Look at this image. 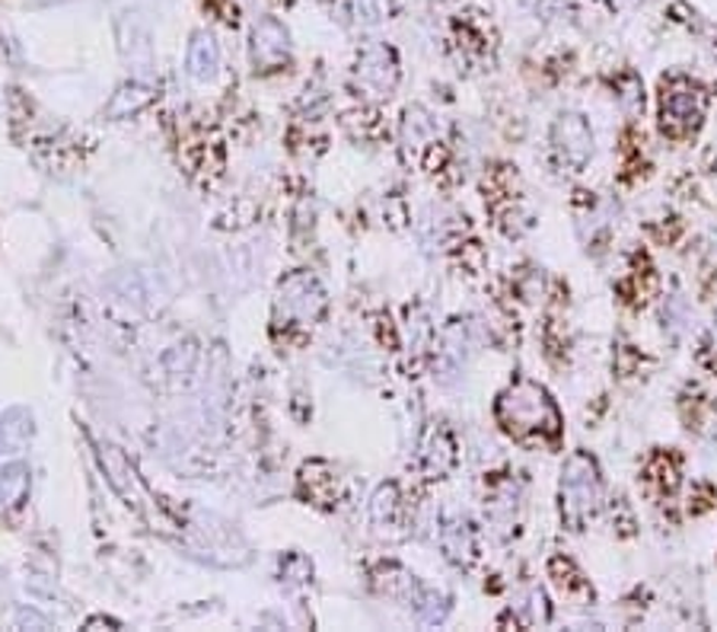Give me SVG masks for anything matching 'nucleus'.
Returning a JSON list of instances; mask_svg holds the SVG:
<instances>
[{
	"mask_svg": "<svg viewBox=\"0 0 717 632\" xmlns=\"http://www.w3.org/2000/svg\"><path fill=\"white\" fill-rule=\"evenodd\" d=\"M494 419L501 432L523 447H558L564 434L552 393L529 377H517L507 390H501L494 402Z\"/></svg>",
	"mask_w": 717,
	"mask_h": 632,
	"instance_id": "nucleus-1",
	"label": "nucleus"
},
{
	"mask_svg": "<svg viewBox=\"0 0 717 632\" xmlns=\"http://www.w3.org/2000/svg\"><path fill=\"white\" fill-rule=\"evenodd\" d=\"M30 496V466L10 464L0 469V511H13L23 508V501Z\"/></svg>",
	"mask_w": 717,
	"mask_h": 632,
	"instance_id": "nucleus-19",
	"label": "nucleus"
},
{
	"mask_svg": "<svg viewBox=\"0 0 717 632\" xmlns=\"http://www.w3.org/2000/svg\"><path fill=\"white\" fill-rule=\"evenodd\" d=\"M715 320H717V317H715Z\"/></svg>",
	"mask_w": 717,
	"mask_h": 632,
	"instance_id": "nucleus-28",
	"label": "nucleus"
},
{
	"mask_svg": "<svg viewBox=\"0 0 717 632\" xmlns=\"http://www.w3.org/2000/svg\"><path fill=\"white\" fill-rule=\"evenodd\" d=\"M549 578L558 585V591L571 600H593V588L584 578V572L574 566L568 556H552L549 559Z\"/></svg>",
	"mask_w": 717,
	"mask_h": 632,
	"instance_id": "nucleus-18",
	"label": "nucleus"
},
{
	"mask_svg": "<svg viewBox=\"0 0 717 632\" xmlns=\"http://www.w3.org/2000/svg\"><path fill=\"white\" fill-rule=\"evenodd\" d=\"M593 129L581 112H561L552 122V157L564 173H584L593 160Z\"/></svg>",
	"mask_w": 717,
	"mask_h": 632,
	"instance_id": "nucleus-4",
	"label": "nucleus"
},
{
	"mask_svg": "<svg viewBox=\"0 0 717 632\" xmlns=\"http://www.w3.org/2000/svg\"><path fill=\"white\" fill-rule=\"evenodd\" d=\"M399 84V55L386 42H367L358 52L355 87L370 100H386Z\"/></svg>",
	"mask_w": 717,
	"mask_h": 632,
	"instance_id": "nucleus-5",
	"label": "nucleus"
},
{
	"mask_svg": "<svg viewBox=\"0 0 717 632\" xmlns=\"http://www.w3.org/2000/svg\"><path fill=\"white\" fill-rule=\"evenodd\" d=\"M619 298L628 303V307H635V310H641V307H648L653 298H657V291H660V275H657V268L651 266V259L645 256V253H635L631 256V266L625 271V278L619 281Z\"/></svg>",
	"mask_w": 717,
	"mask_h": 632,
	"instance_id": "nucleus-11",
	"label": "nucleus"
},
{
	"mask_svg": "<svg viewBox=\"0 0 717 632\" xmlns=\"http://www.w3.org/2000/svg\"><path fill=\"white\" fill-rule=\"evenodd\" d=\"M712 90L688 77V74H666L657 93V129L666 141H692L702 132L708 115Z\"/></svg>",
	"mask_w": 717,
	"mask_h": 632,
	"instance_id": "nucleus-3",
	"label": "nucleus"
},
{
	"mask_svg": "<svg viewBox=\"0 0 717 632\" xmlns=\"http://www.w3.org/2000/svg\"><path fill=\"white\" fill-rule=\"evenodd\" d=\"M119 38H122V55L134 70V80H147L150 77V67H154V45H150V35L147 30L134 20L125 16L119 23Z\"/></svg>",
	"mask_w": 717,
	"mask_h": 632,
	"instance_id": "nucleus-13",
	"label": "nucleus"
},
{
	"mask_svg": "<svg viewBox=\"0 0 717 632\" xmlns=\"http://www.w3.org/2000/svg\"><path fill=\"white\" fill-rule=\"evenodd\" d=\"M603 476L600 464L587 451H574L564 466H561V479H558V518L571 533H584L590 521H596V514L603 511Z\"/></svg>",
	"mask_w": 717,
	"mask_h": 632,
	"instance_id": "nucleus-2",
	"label": "nucleus"
},
{
	"mask_svg": "<svg viewBox=\"0 0 717 632\" xmlns=\"http://www.w3.org/2000/svg\"><path fill=\"white\" fill-rule=\"evenodd\" d=\"M33 415L26 409H10L0 415V454H23L33 441Z\"/></svg>",
	"mask_w": 717,
	"mask_h": 632,
	"instance_id": "nucleus-16",
	"label": "nucleus"
},
{
	"mask_svg": "<svg viewBox=\"0 0 717 632\" xmlns=\"http://www.w3.org/2000/svg\"><path fill=\"white\" fill-rule=\"evenodd\" d=\"M440 550L444 556L459 568H472L475 559H479V540H475V531L466 518H457V514H447L444 524H440Z\"/></svg>",
	"mask_w": 717,
	"mask_h": 632,
	"instance_id": "nucleus-12",
	"label": "nucleus"
},
{
	"mask_svg": "<svg viewBox=\"0 0 717 632\" xmlns=\"http://www.w3.org/2000/svg\"><path fill=\"white\" fill-rule=\"evenodd\" d=\"M645 144V141H641ZM641 144L635 141V132L625 134V144H621V182H635L638 179V173L645 169L641 164Z\"/></svg>",
	"mask_w": 717,
	"mask_h": 632,
	"instance_id": "nucleus-21",
	"label": "nucleus"
},
{
	"mask_svg": "<svg viewBox=\"0 0 717 632\" xmlns=\"http://www.w3.org/2000/svg\"><path fill=\"white\" fill-rule=\"evenodd\" d=\"M596 3H606V7H619L621 0H596Z\"/></svg>",
	"mask_w": 717,
	"mask_h": 632,
	"instance_id": "nucleus-26",
	"label": "nucleus"
},
{
	"mask_svg": "<svg viewBox=\"0 0 717 632\" xmlns=\"http://www.w3.org/2000/svg\"><path fill=\"white\" fill-rule=\"evenodd\" d=\"M253 65L256 70H278L291 62V35L278 20H259L253 26Z\"/></svg>",
	"mask_w": 717,
	"mask_h": 632,
	"instance_id": "nucleus-8",
	"label": "nucleus"
},
{
	"mask_svg": "<svg viewBox=\"0 0 717 632\" xmlns=\"http://www.w3.org/2000/svg\"><path fill=\"white\" fill-rule=\"evenodd\" d=\"M402 141L408 151H437L440 134H437V119L424 112L422 106L405 109L402 115Z\"/></svg>",
	"mask_w": 717,
	"mask_h": 632,
	"instance_id": "nucleus-14",
	"label": "nucleus"
},
{
	"mask_svg": "<svg viewBox=\"0 0 717 632\" xmlns=\"http://www.w3.org/2000/svg\"><path fill=\"white\" fill-rule=\"evenodd\" d=\"M683 483V457L670 447H653L651 457L641 466V489L653 501H666L676 496Z\"/></svg>",
	"mask_w": 717,
	"mask_h": 632,
	"instance_id": "nucleus-7",
	"label": "nucleus"
},
{
	"mask_svg": "<svg viewBox=\"0 0 717 632\" xmlns=\"http://www.w3.org/2000/svg\"><path fill=\"white\" fill-rule=\"evenodd\" d=\"M392 3L390 0H355V13H358L360 23H380V20H390Z\"/></svg>",
	"mask_w": 717,
	"mask_h": 632,
	"instance_id": "nucleus-22",
	"label": "nucleus"
},
{
	"mask_svg": "<svg viewBox=\"0 0 717 632\" xmlns=\"http://www.w3.org/2000/svg\"><path fill=\"white\" fill-rule=\"evenodd\" d=\"M217 67H221V48H217L214 35H192V42H189V74L204 84V80H214V77H217Z\"/></svg>",
	"mask_w": 717,
	"mask_h": 632,
	"instance_id": "nucleus-17",
	"label": "nucleus"
},
{
	"mask_svg": "<svg viewBox=\"0 0 717 632\" xmlns=\"http://www.w3.org/2000/svg\"><path fill=\"white\" fill-rule=\"evenodd\" d=\"M459 454H457V441L450 429L444 425H430L424 432L422 444H418V466L427 479H444L453 466H457Z\"/></svg>",
	"mask_w": 717,
	"mask_h": 632,
	"instance_id": "nucleus-9",
	"label": "nucleus"
},
{
	"mask_svg": "<svg viewBox=\"0 0 717 632\" xmlns=\"http://www.w3.org/2000/svg\"><path fill=\"white\" fill-rule=\"evenodd\" d=\"M278 313L294 326H313L326 313V291L310 271H296L281 281Z\"/></svg>",
	"mask_w": 717,
	"mask_h": 632,
	"instance_id": "nucleus-6",
	"label": "nucleus"
},
{
	"mask_svg": "<svg viewBox=\"0 0 717 632\" xmlns=\"http://www.w3.org/2000/svg\"><path fill=\"white\" fill-rule=\"evenodd\" d=\"M20 627H38V630H48L52 623L42 620L38 613H33V610H23V613H20Z\"/></svg>",
	"mask_w": 717,
	"mask_h": 632,
	"instance_id": "nucleus-25",
	"label": "nucleus"
},
{
	"mask_svg": "<svg viewBox=\"0 0 717 632\" xmlns=\"http://www.w3.org/2000/svg\"><path fill=\"white\" fill-rule=\"evenodd\" d=\"M712 176H715V182H717V160H715V164H712Z\"/></svg>",
	"mask_w": 717,
	"mask_h": 632,
	"instance_id": "nucleus-27",
	"label": "nucleus"
},
{
	"mask_svg": "<svg viewBox=\"0 0 717 632\" xmlns=\"http://www.w3.org/2000/svg\"><path fill=\"white\" fill-rule=\"evenodd\" d=\"M715 489L708 483H695V496L688 499V514H705L715 505Z\"/></svg>",
	"mask_w": 717,
	"mask_h": 632,
	"instance_id": "nucleus-23",
	"label": "nucleus"
},
{
	"mask_svg": "<svg viewBox=\"0 0 717 632\" xmlns=\"http://www.w3.org/2000/svg\"><path fill=\"white\" fill-rule=\"evenodd\" d=\"M402 514V496H399V486L395 483H386L373 492L370 499V518L380 524V528H392Z\"/></svg>",
	"mask_w": 717,
	"mask_h": 632,
	"instance_id": "nucleus-20",
	"label": "nucleus"
},
{
	"mask_svg": "<svg viewBox=\"0 0 717 632\" xmlns=\"http://www.w3.org/2000/svg\"><path fill=\"white\" fill-rule=\"evenodd\" d=\"M641 355L631 348V345H621L619 352H616V370H619V377H631V374H638V367H641Z\"/></svg>",
	"mask_w": 717,
	"mask_h": 632,
	"instance_id": "nucleus-24",
	"label": "nucleus"
},
{
	"mask_svg": "<svg viewBox=\"0 0 717 632\" xmlns=\"http://www.w3.org/2000/svg\"><path fill=\"white\" fill-rule=\"evenodd\" d=\"M154 100H157V87L150 80H134L131 77V84L119 87V93L109 100L105 115L109 119H128V115H137L141 109H147Z\"/></svg>",
	"mask_w": 717,
	"mask_h": 632,
	"instance_id": "nucleus-15",
	"label": "nucleus"
},
{
	"mask_svg": "<svg viewBox=\"0 0 717 632\" xmlns=\"http://www.w3.org/2000/svg\"><path fill=\"white\" fill-rule=\"evenodd\" d=\"M102 466L109 473V483L115 486V492L128 501L137 514H147L150 511V499H147V489L141 486L134 466L125 461V454L119 447H102Z\"/></svg>",
	"mask_w": 717,
	"mask_h": 632,
	"instance_id": "nucleus-10",
	"label": "nucleus"
}]
</instances>
